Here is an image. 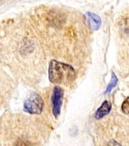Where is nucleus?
Returning a JSON list of instances; mask_svg holds the SVG:
<instances>
[{
	"instance_id": "obj_3",
	"label": "nucleus",
	"mask_w": 129,
	"mask_h": 146,
	"mask_svg": "<svg viewBox=\"0 0 129 146\" xmlns=\"http://www.w3.org/2000/svg\"><path fill=\"white\" fill-rule=\"evenodd\" d=\"M48 76L53 84L68 86L74 81L76 73L72 66L53 60L49 64Z\"/></svg>"
},
{
	"instance_id": "obj_2",
	"label": "nucleus",
	"mask_w": 129,
	"mask_h": 146,
	"mask_svg": "<svg viewBox=\"0 0 129 146\" xmlns=\"http://www.w3.org/2000/svg\"><path fill=\"white\" fill-rule=\"evenodd\" d=\"M4 46L2 52L5 51V57L11 60L10 64L22 66V71H27L31 64H40L42 60L41 46L28 29L17 30L11 37V42Z\"/></svg>"
},
{
	"instance_id": "obj_7",
	"label": "nucleus",
	"mask_w": 129,
	"mask_h": 146,
	"mask_svg": "<svg viewBox=\"0 0 129 146\" xmlns=\"http://www.w3.org/2000/svg\"><path fill=\"white\" fill-rule=\"evenodd\" d=\"M111 111V104L109 101H104L102 106L97 109V111H95V117L96 119H102L104 118L105 116H107Z\"/></svg>"
},
{
	"instance_id": "obj_4",
	"label": "nucleus",
	"mask_w": 129,
	"mask_h": 146,
	"mask_svg": "<svg viewBox=\"0 0 129 146\" xmlns=\"http://www.w3.org/2000/svg\"><path fill=\"white\" fill-rule=\"evenodd\" d=\"M44 108V101L40 94L32 93L24 101L23 111L29 114H41Z\"/></svg>"
},
{
	"instance_id": "obj_5",
	"label": "nucleus",
	"mask_w": 129,
	"mask_h": 146,
	"mask_svg": "<svg viewBox=\"0 0 129 146\" xmlns=\"http://www.w3.org/2000/svg\"><path fill=\"white\" fill-rule=\"evenodd\" d=\"M63 97H64L63 89L59 86H54L51 97V104H52V112L55 118H58L59 115L60 114L61 106L63 104Z\"/></svg>"
},
{
	"instance_id": "obj_10",
	"label": "nucleus",
	"mask_w": 129,
	"mask_h": 146,
	"mask_svg": "<svg viewBox=\"0 0 129 146\" xmlns=\"http://www.w3.org/2000/svg\"><path fill=\"white\" fill-rule=\"evenodd\" d=\"M121 111L123 113L125 114H128V111H129V99H126L124 100V102L122 103V106H121Z\"/></svg>"
},
{
	"instance_id": "obj_9",
	"label": "nucleus",
	"mask_w": 129,
	"mask_h": 146,
	"mask_svg": "<svg viewBox=\"0 0 129 146\" xmlns=\"http://www.w3.org/2000/svg\"><path fill=\"white\" fill-rule=\"evenodd\" d=\"M13 146H34V143L31 141L28 140V139H24V138H18Z\"/></svg>"
},
{
	"instance_id": "obj_1",
	"label": "nucleus",
	"mask_w": 129,
	"mask_h": 146,
	"mask_svg": "<svg viewBox=\"0 0 129 146\" xmlns=\"http://www.w3.org/2000/svg\"><path fill=\"white\" fill-rule=\"evenodd\" d=\"M80 17L68 14L61 10H48L40 15L37 25H43L44 36L52 38V41L58 37L56 42L59 45L58 50H61L60 58L72 61L86 45L87 28Z\"/></svg>"
},
{
	"instance_id": "obj_11",
	"label": "nucleus",
	"mask_w": 129,
	"mask_h": 146,
	"mask_svg": "<svg viewBox=\"0 0 129 146\" xmlns=\"http://www.w3.org/2000/svg\"><path fill=\"white\" fill-rule=\"evenodd\" d=\"M106 146H121V145L118 142H116L115 140H111L107 143Z\"/></svg>"
},
{
	"instance_id": "obj_8",
	"label": "nucleus",
	"mask_w": 129,
	"mask_h": 146,
	"mask_svg": "<svg viewBox=\"0 0 129 146\" xmlns=\"http://www.w3.org/2000/svg\"><path fill=\"white\" fill-rule=\"evenodd\" d=\"M117 82H118V79H117L115 74V73H112V78H111V80H110V82L109 83V85L107 86V89L105 91V94H109L114 88V87L116 86Z\"/></svg>"
},
{
	"instance_id": "obj_6",
	"label": "nucleus",
	"mask_w": 129,
	"mask_h": 146,
	"mask_svg": "<svg viewBox=\"0 0 129 146\" xmlns=\"http://www.w3.org/2000/svg\"><path fill=\"white\" fill-rule=\"evenodd\" d=\"M86 15H87L86 17L88 18V24L90 27L91 30H93V31L98 30L101 26V23H102L100 17L95 13H92V12H87Z\"/></svg>"
}]
</instances>
